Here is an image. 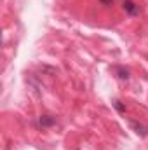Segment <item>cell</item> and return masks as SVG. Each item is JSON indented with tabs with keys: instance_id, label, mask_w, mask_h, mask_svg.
<instances>
[{
	"instance_id": "cell-1",
	"label": "cell",
	"mask_w": 148,
	"mask_h": 150,
	"mask_svg": "<svg viewBox=\"0 0 148 150\" xmlns=\"http://www.w3.org/2000/svg\"><path fill=\"white\" fill-rule=\"evenodd\" d=\"M122 9H124V12H125L127 16H138V14L141 12L140 5H138L134 0H124V2H122Z\"/></svg>"
},
{
	"instance_id": "cell-6",
	"label": "cell",
	"mask_w": 148,
	"mask_h": 150,
	"mask_svg": "<svg viewBox=\"0 0 148 150\" xmlns=\"http://www.w3.org/2000/svg\"><path fill=\"white\" fill-rule=\"evenodd\" d=\"M98 2H99L101 5H105V7H110V5H113L115 0H98Z\"/></svg>"
},
{
	"instance_id": "cell-2",
	"label": "cell",
	"mask_w": 148,
	"mask_h": 150,
	"mask_svg": "<svg viewBox=\"0 0 148 150\" xmlns=\"http://www.w3.org/2000/svg\"><path fill=\"white\" fill-rule=\"evenodd\" d=\"M38 126L40 127H52L58 120H56V117L54 115H49V113H42L40 117H38Z\"/></svg>"
},
{
	"instance_id": "cell-3",
	"label": "cell",
	"mask_w": 148,
	"mask_h": 150,
	"mask_svg": "<svg viewBox=\"0 0 148 150\" xmlns=\"http://www.w3.org/2000/svg\"><path fill=\"white\" fill-rule=\"evenodd\" d=\"M129 124H131L132 131H134V133H136L138 136H141V138L148 136V127L145 126V124H141V122H138V120H131Z\"/></svg>"
},
{
	"instance_id": "cell-5",
	"label": "cell",
	"mask_w": 148,
	"mask_h": 150,
	"mask_svg": "<svg viewBox=\"0 0 148 150\" xmlns=\"http://www.w3.org/2000/svg\"><path fill=\"white\" fill-rule=\"evenodd\" d=\"M113 107H115V110H118L120 113H125V105L120 101V100H113V103H111Z\"/></svg>"
},
{
	"instance_id": "cell-4",
	"label": "cell",
	"mask_w": 148,
	"mask_h": 150,
	"mask_svg": "<svg viewBox=\"0 0 148 150\" xmlns=\"http://www.w3.org/2000/svg\"><path fill=\"white\" fill-rule=\"evenodd\" d=\"M113 70H115V74H117L118 79H122V80H127V79H129V70H127V68H124V67H115Z\"/></svg>"
}]
</instances>
